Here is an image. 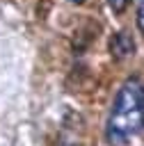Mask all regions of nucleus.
<instances>
[{
	"mask_svg": "<svg viewBox=\"0 0 144 146\" xmlns=\"http://www.w3.org/2000/svg\"><path fill=\"white\" fill-rule=\"evenodd\" d=\"M142 130H144V84L137 78H130L119 87L114 96L105 125V137L110 144L123 146Z\"/></svg>",
	"mask_w": 144,
	"mask_h": 146,
	"instance_id": "1",
	"label": "nucleus"
},
{
	"mask_svg": "<svg viewBox=\"0 0 144 146\" xmlns=\"http://www.w3.org/2000/svg\"><path fill=\"white\" fill-rule=\"evenodd\" d=\"M110 52L117 57V59H123V57H130L135 52V41L128 32H117L112 34L110 39Z\"/></svg>",
	"mask_w": 144,
	"mask_h": 146,
	"instance_id": "2",
	"label": "nucleus"
},
{
	"mask_svg": "<svg viewBox=\"0 0 144 146\" xmlns=\"http://www.w3.org/2000/svg\"><path fill=\"white\" fill-rule=\"evenodd\" d=\"M107 5H110V9H112L114 14H121V11L128 7V0H107Z\"/></svg>",
	"mask_w": 144,
	"mask_h": 146,
	"instance_id": "3",
	"label": "nucleus"
},
{
	"mask_svg": "<svg viewBox=\"0 0 144 146\" xmlns=\"http://www.w3.org/2000/svg\"><path fill=\"white\" fill-rule=\"evenodd\" d=\"M137 27L144 34V0H137Z\"/></svg>",
	"mask_w": 144,
	"mask_h": 146,
	"instance_id": "4",
	"label": "nucleus"
},
{
	"mask_svg": "<svg viewBox=\"0 0 144 146\" xmlns=\"http://www.w3.org/2000/svg\"><path fill=\"white\" fill-rule=\"evenodd\" d=\"M59 146H80V144H75V141H62Z\"/></svg>",
	"mask_w": 144,
	"mask_h": 146,
	"instance_id": "5",
	"label": "nucleus"
},
{
	"mask_svg": "<svg viewBox=\"0 0 144 146\" xmlns=\"http://www.w3.org/2000/svg\"><path fill=\"white\" fill-rule=\"evenodd\" d=\"M71 2H82V0H71Z\"/></svg>",
	"mask_w": 144,
	"mask_h": 146,
	"instance_id": "6",
	"label": "nucleus"
}]
</instances>
